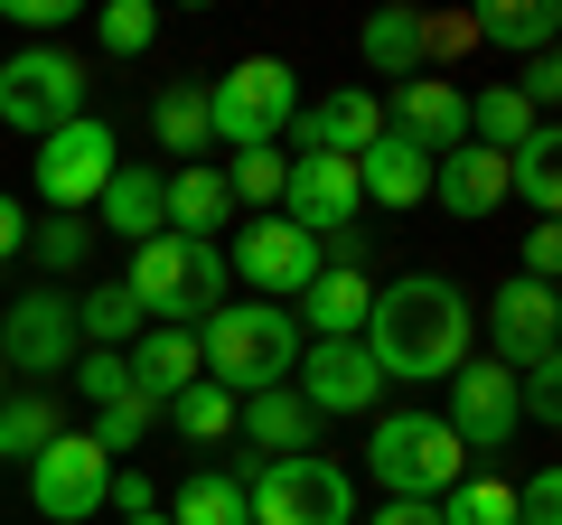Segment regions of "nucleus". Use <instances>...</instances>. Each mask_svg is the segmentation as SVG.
I'll return each mask as SVG.
<instances>
[{"label":"nucleus","instance_id":"nucleus-44","mask_svg":"<svg viewBox=\"0 0 562 525\" xmlns=\"http://www.w3.org/2000/svg\"><path fill=\"white\" fill-rule=\"evenodd\" d=\"M10 20H20V29H66V20H76V0H10Z\"/></svg>","mask_w":562,"mask_h":525},{"label":"nucleus","instance_id":"nucleus-38","mask_svg":"<svg viewBox=\"0 0 562 525\" xmlns=\"http://www.w3.org/2000/svg\"><path fill=\"white\" fill-rule=\"evenodd\" d=\"M66 376H76V394H85V404H94V413L132 394V366H122V347H85V357L66 366Z\"/></svg>","mask_w":562,"mask_h":525},{"label":"nucleus","instance_id":"nucleus-7","mask_svg":"<svg viewBox=\"0 0 562 525\" xmlns=\"http://www.w3.org/2000/svg\"><path fill=\"white\" fill-rule=\"evenodd\" d=\"M85 85L94 76L66 47H20V57H0V122L29 132V142H47V132H66L85 113Z\"/></svg>","mask_w":562,"mask_h":525},{"label":"nucleus","instance_id":"nucleus-30","mask_svg":"<svg viewBox=\"0 0 562 525\" xmlns=\"http://www.w3.org/2000/svg\"><path fill=\"white\" fill-rule=\"evenodd\" d=\"M57 432H66V423H57L47 394H0V460H38Z\"/></svg>","mask_w":562,"mask_h":525},{"label":"nucleus","instance_id":"nucleus-27","mask_svg":"<svg viewBox=\"0 0 562 525\" xmlns=\"http://www.w3.org/2000/svg\"><path fill=\"white\" fill-rule=\"evenodd\" d=\"M553 0H487L479 20H469V38H487V47H516V57H543L553 47Z\"/></svg>","mask_w":562,"mask_h":525},{"label":"nucleus","instance_id":"nucleus-33","mask_svg":"<svg viewBox=\"0 0 562 525\" xmlns=\"http://www.w3.org/2000/svg\"><path fill=\"white\" fill-rule=\"evenodd\" d=\"M160 413L188 432V442H225V432H235V394H225V384H206V376L188 384V394H169Z\"/></svg>","mask_w":562,"mask_h":525},{"label":"nucleus","instance_id":"nucleus-32","mask_svg":"<svg viewBox=\"0 0 562 525\" xmlns=\"http://www.w3.org/2000/svg\"><path fill=\"white\" fill-rule=\"evenodd\" d=\"M150 132H160V150H206V85H160Z\"/></svg>","mask_w":562,"mask_h":525},{"label":"nucleus","instance_id":"nucleus-48","mask_svg":"<svg viewBox=\"0 0 562 525\" xmlns=\"http://www.w3.org/2000/svg\"><path fill=\"white\" fill-rule=\"evenodd\" d=\"M0 394H10V366H0Z\"/></svg>","mask_w":562,"mask_h":525},{"label":"nucleus","instance_id":"nucleus-14","mask_svg":"<svg viewBox=\"0 0 562 525\" xmlns=\"http://www.w3.org/2000/svg\"><path fill=\"white\" fill-rule=\"evenodd\" d=\"M357 160H328V150H301V160H291V179H281V216L301 225V235H347V225H357Z\"/></svg>","mask_w":562,"mask_h":525},{"label":"nucleus","instance_id":"nucleus-24","mask_svg":"<svg viewBox=\"0 0 562 525\" xmlns=\"http://www.w3.org/2000/svg\"><path fill=\"white\" fill-rule=\"evenodd\" d=\"M506 198H525L543 225H553V206H562V132L553 122H535V132L506 150Z\"/></svg>","mask_w":562,"mask_h":525},{"label":"nucleus","instance_id":"nucleus-35","mask_svg":"<svg viewBox=\"0 0 562 525\" xmlns=\"http://www.w3.org/2000/svg\"><path fill=\"white\" fill-rule=\"evenodd\" d=\"M281 179H291V160H281V150H235V160H225L235 206H262V216H281Z\"/></svg>","mask_w":562,"mask_h":525},{"label":"nucleus","instance_id":"nucleus-42","mask_svg":"<svg viewBox=\"0 0 562 525\" xmlns=\"http://www.w3.org/2000/svg\"><path fill=\"white\" fill-rule=\"evenodd\" d=\"M516 525H562V479L553 469H535V479L516 488Z\"/></svg>","mask_w":562,"mask_h":525},{"label":"nucleus","instance_id":"nucleus-9","mask_svg":"<svg viewBox=\"0 0 562 525\" xmlns=\"http://www.w3.org/2000/svg\"><path fill=\"white\" fill-rule=\"evenodd\" d=\"M76 357H85V338H76V301H66L57 282L20 291V301L0 310V366H10V376H66Z\"/></svg>","mask_w":562,"mask_h":525},{"label":"nucleus","instance_id":"nucleus-12","mask_svg":"<svg viewBox=\"0 0 562 525\" xmlns=\"http://www.w3.org/2000/svg\"><path fill=\"white\" fill-rule=\"evenodd\" d=\"M291 394L328 423V413H375L384 376H375V357H366V338H310L301 366H291Z\"/></svg>","mask_w":562,"mask_h":525},{"label":"nucleus","instance_id":"nucleus-46","mask_svg":"<svg viewBox=\"0 0 562 525\" xmlns=\"http://www.w3.org/2000/svg\"><path fill=\"white\" fill-rule=\"evenodd\" d=\"M20 244H29V206H20V198H0V262L20 254Z\"/></svg>","mask_w":562,"mask_h":525},{"label":"nucleus","instance_id":"nucleus-39","mask_svg":"<svg viewBox=\"0 0 562 525\" xmlns=\"http://www.w3.org/2000/svg\"><path fill=\"white\" fill-rule=\"evenodd\" d=\"M160 423V404H140V394H122V404H103L94 413V450L113 460V450H140V432Z\"/></svg>","mask_w":562,"mask_h":525},{"label":"nucleus","instance_id":"nucleus-36","mask_svg":"<svg viewBox=\"0 0 562 525\" xmlns=\"http://www.w3.org/2000/svg\"><path fill=\"white\" fill-rule=\"evenodd\" d=\"M441 525H516V488H506V479H479V469H469V479L441 498Z\"/></svg>","mask_w":562,"mask_h":525},{"label":"nucleus","instance_id":"nucleus-28","mask_svg":"<svg viewBox=\"0 0 562 525\" xmlns=\"http://www.w3.org/2000/svg\"><path fill=\"white\" fill-rule=\"evenodd\" d=\"M422 29L431 20H413V10H375V20H366V66H375V76H422V57H431V47H422Z\"/></svg>","mask_w":562,"mask_h":525},{"label":"nucleus","instance_id":"nucleus-18","mask_svg":"<svg viewBox=\"0 0 562 525\" xmlns=\"http://www.w3.org/2000/svg\"><path fill=\"white\" fill-rule=\"evenodd\" d=\"M94 225H103V235H122V244L169 235V169H150V160L113 169V179H103V198H94Z\"/></svg>","mask_w":562,"mask_h":525},{"label":"nucleus","instance_id":"nucleus-4","mask_svg":"<svg viewBox=\"0 0 562 525\" xmlns=\"http://www.w3.org/2000/svg\"><path fill=\"white\" fill-rule=\"evenodd\" d=\"M366 469H375L384 498H422V506H441L450 488L469 479V450H460V432H450L431 404H403V413H375Z\"/></svg>","mask_w":562,"mask_h":525},{"label":"nucleus","instance_id":"nucleus-21","mask_svg":"<svg viewBox=\"0 0 562 525\" xmlns=\"http://www.w3.org/2000/svg\"><path fill=\"white\" fill-rule=\"evenodd\" d=\"M431 198L450 206V216H497L506 206V160L497 150H479V142H460V150H441V160H431Z\"/></svg>","mask_w":562,"mask_h":525},{"label":"nucleus","instance_id":"nucleus-22","mask_svg":"<svg viewBox=\"0 0 562 525\" xmlns=\"http://www.w3.org/2000/svg\"><path fill=\"white\" fill-rule=\"evenodd\" d=\"M235 432L254 450H272V460H301V450L319 442V413H310L291 384H272V394H244V404H235Z\"/></svg>","mask_w":562,"mask_h":525},{"label":"nucleus","instance_id":"nucleus-2","mask_svg":"<svg viewBox=\"0 0 562 525\" xmlns=\"http://www.w3.org/2000/svg\"><path fill=\"white\" fill-rule=\"evenodd\" d=\"M301 320L281 301H225L198 320V366L206 384H225V394H272V384H291V366H301Z\"/></svg>","mask_w":562,"mask_h":525},{"label":"nucleus","instance_id":"nucleus-29","mask_svg":"<svg viewBox=\"0 0 562 525\" xmlns=\"http://www.w3.org/2000/svg\"><path fill=\"white\" fill-rule=\"evenodd\" d=\"M525 132H535V103H525L516 85H487V94H469V142H479V150H497V160H506Z\"/></svg>","mask_w":562,"mask_h":525},{"label":"nucleus","instance_id":"nucleus-26","mask_svg":"<svg viewBox=\"0 0 562 525\" xmlns=\"http://www.w3.org/2000/svg\"><path fill=\"white\" fill-rule=\"evenodd\" d=\"M366 310H375L366 272H319V282L301 291V320L319 328V338H366Z\"/></svg>","mask_w":562,"mask_h":525},{"label":"nucleus","instance_id":"nucleus-43","mask_svg":"<svg viewBox=\"0 0 562 525\" xmlns=\"http://www.w3.org/2000/svg\"><path fill=\"white\" fill-rule=\"evenodd\" d=\"M562 272V235L553 225H525V282H553Z\"/></svg>","mask_w":562,"mask_h":525},{"label":"nucleus","instance_id":"nucleus-47","mask_svg":"<svg viewBox=\"0 0 562 525\" xmlns=\"http://www.w3.org/2000/svg\"><path fill=\"white\" fill-rule=\"evenodd\" d=\"M122 525H169V516H122Z\"/></svg>","mask_w":562,"mask_h":525},{"label":"nucleus","instance_id":"nucleus-37","mask_svg":"<svg viewBox=\"0 0 562 525\" xmlns=\"http://www.w3.org/2000/svg\"><path fill=\"white\" fill-rule=\"evenodd\" d=\"M94 38H103V57H140V47L160 38V10H150V0H103Z\"/></svg>","mask_w":562,"mask_h":525},{"label":"nucleus","instance_id":"nucleus-31","mask_svg":"<svg viewBox=\"0 0 562 525\" xmlns=\"http://www.w3.org/2000/svg\"><path fill=\"white\" fill-rule=\"evenodd\" d=\"M76 338H85V347H132V338H140V310H132V291H122V282L85 291V301H76Z\"/></svg>","mask_w":562,"mask_h":525},{"label":"nucleus","instance_id":"nucleus-6","mask_svg":"<svg viewBox=\"0 0 562 525\" xmlns=\"http://www.w3.org/2000/svg\"><path fill=\"white\" fill-rule=\"evenodd\" d=\"M244 506L254 525H357V479L328 450H301V460H262L244 479Z\"/></svg>","mask_w":562,"mask_h":525},{"label":"nucleus","instance_id":"nucleus-20","mask_svg":"<svg viewBox=\"0 0 562 525\" xmlns=\"http://www.w3.org/2000/svg\"><path fill=\"white\" fill-rule=\"evenodd\" d=\"M122 366H132L140 404H169V394H188V384L206 376L198 366V328H140V338L122 347Z\"/></svg>","mask_w":562,"mask_h":525},{"label":"nucleus","instance_id":"nucleus-11","mask_svg":"<svg viewBox=\"0 0 562 525\" xmlns=\"http://www.w3.org/2000/svg\"><path fill=\"white\" fill-rule=\"evenodd\" d=\"M103 479H113V460L94 450V432H57L29 460V506L47 525H85V516H103Z\"/></svg>","mask_w":562,"mask_h":525},{"label":"nucleus","instance_id":"nucleus-15","mask_svg":"<svg viewBox=\"0 0 562 525\" xmlns=\"http://www.w3.org/2000/svg\"><path fill=\"white\" fill-rule=\"evenodd\" d=\"M562 338V310H553V282H506L497 301H487V347H497V366L516 376V366H543Z\"/></svg>","mask_w":562,"mask_h":525},{"label":"nucleus","instance_id":"nucleus-41","mask_svg":"<svg viewBox=\"0 0 562 525\" xmlns=\"http://www.w3.org/2000/svg\"><path fill=\"white\" fill-rule=\"evenodd\" d=\"M516 94L535 103V122H553V103H562V57L543 47V57H525V76H516Z\"/></svg>","mask_w":562,"mask_h":525},{"label":"nucleus","instance_id":"nucleus-34","mask_svg":"<svg viewBox=\"0 0 562 525\" xmlns=\"http://www.w3.org/2000/svg\"><path fill=\"white\" fill-rule=\"evenodd\" d=\"M20 254H38L47 282H66V272H85V254H94V225H85V216H47V225H29Z\"/></svg>","mask_w":562,"mask_h":525},{"label":"nucleus","instance_id":"nucleus-3","mask_svg":"<svg viewBox=\"0 0 562 525\" xmlns=\"http://www.w3.org/2000/svg\"><path fill=\"white\" fill-rule=\"evenodd\" d=\"M225 254L216 244H188V235H150L132 244V272H122V291H132L140 328H198L206 310H225Z\"/></svg>","mask_w":562,"mask_h":525},{"label":"nucleus","instance_id":"nucleus-17","mask_svg":"<svg viewBox=\"0 0 562 525\" xmlns=\"http://www.w3.org/2000/svg\"><path fill=\"white\" fill-rule=\"evenodd\" d=\"M291 132H301V150L357 160V150H375V142H384V103L366 94V85H338V94H319L310 113H291Z\"/></svg>","mask_w":562,"mask_h":525},{"label":"nucleus","instance_id":"nucleus-16","mask_svg":"<svg viewBox=\"0 0 562 525\" xmlns=\"http://www.w3.org/2000/svg\"><path fill=\"white\" fill-rule=\"evenodd\" d=\"M384 122H394L413 150H431V160H441V150L469 142V94H460L450 76H403V85H394V113H384Z\"/></svg>","mask_w":562,"mask_h":525},{"label":"nucleus","instance_id":"nucleus-19","mask_svg":"<svg viewBox=\"0 0 562 525\" xmlns=\"http://www.w3.org/2000/svg\"><path fill=\"white\" fill-rule=\"evenodd\" d=\"M357 198H366V206H384V216L422 206V198H431V150H413L394 122H384V142H375V150H357Z\"/></svg>","mask_w":562,"mask_h":525},{"label":"nucleus","instance_id":"nucleus-40","mask_svg":"<svg viewBox=\"0 0 562 525\" xmlns=\"http://www.w3.org/2000/svg\"><path fill=\"white\" fill-rule=\"evenodd\" d=\"M103 506H122V516H160V479H150V469H113V479H103Z\"/></svg>","mask_w":562,"mask_h":525},{"label":"nucleus","instance_id":"nucleus-5","mask_svg":"<svg viewBox=\"0 0 562 525\" xmlns=\"http://www.w3.org/2000/svg\"><path fill=\"white\" fill-rule=\"evenodd\" d=\"M291 113H301V76L281 57H244L206 85V142H225V150H281Z\"/></svg>","mask_w":562,"mask_h":525},{"label":"nucleus","instance_id":"nucleus-13","mask_svg":"<svg viewBox=\"0 0 562 525\" xmlns=\"http://www.w3.org/2000/svg\"><path fill=\"white\" fill-rule=\"evenodd\" d=\"M441 423L460 432V450H469V460H479V450H506V442H516V423H525V413H516V376H506L497 357H469L460 376H450Z\"/></svg>","mask_w":562,"mask_h":525},{"label":"nucleus","instance_id":"nucleus-10","mask_svg":"<svg viewBox=\"0 0 562 525\" xmlns=\"http://www.w3.org/2000/svg\"><path fill=\"white\" fill-rule=\"evenodd\" d=\"M225 272L235 282H254L262 301H301L310 282H319V235H301L291 216H254V225H235V254H225Z\"/></svg>","mask_w":562,"mask_h":525},{"label":"nucleus","instance_id":"nucleus-1","mask_svg":"<svg viewBox=\"0 0 562 525\" xmlns=\"http://www.w3.org/2000/svg\"><path fill=\"white\" fill-rule=\"evenodd\" d=\"M469 338H479V310H469V291L450 282V272H403V282L375 291V310H366V357H375L384 384H431V376H460L469 366Z\"/></svg>","mask_w":562,"mask_h":525},{"label":"nucleus","instance_id":"nucleus-25","mask_svg":"<svg viewBox=\"0 0 562 525\" xmlns=\"http://www.w3.org/2000/svg\"><path fill=\"white\" fill-rule=\"evenodd\" d=\"M169 525H254L244 479L235 469H188V479L169 488Z\"/></svg>","mask_w":562,"mask_h":525},{"label":"nucleus","instance_id":"nucleus-45","mask_svg":"<svg viewBox=\"0 0 562 525\" xmlns=\"http://www.w3.org/2000/svg\"><path fill=\"white\" fill-rule=\"evenodd\" d=\"M366 525H441V506H422V498H384Z\"/></svg>","mask_w":562,"mask_h":525},{"label":"nucleus","instance_id":"nucleus-23","mask_svg":"<svg viewBox=\"0 0 562 525\" xmlns=\"http://www.w3.org/2000/svg\"><path fill=\"white\" fill-rule=\"evenodd\" d=\"M235 216H244V206H235V188H225V169H206V160L169 169V235L216 244V225H235Z\"/></svg>","mask_w":562,"mask_h":525},{"label":"nucleus","instance_id":"nucleus-8","mask_svg":"<svg viewBox=\"0 0 562 525\" xmlns=\"http://www.w3.org/2000/svg\"><path fill=\"white\" fill-rule=\"evenodd\" d=\"M113 169H122L113 122L76 113L66 132H47V142H38V198H47V216H85V206L103 198V179H113Z\"/></svg>","mask_w":562,"mask_h":525}]
</instances>
